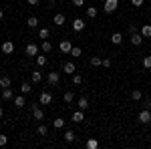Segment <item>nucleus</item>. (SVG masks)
I'll return each mask as SVG.
<instances>
[{"label": "nucleus", "instance_id": "nucleus-1", "mask_svg": "<svg viewBox=\"0 0 151 149\" xmlns=\"http://www.w3.org/2000/svg\"><path fill=\"white\" fill-rule=\"evenodd\" d=\"M137 121H139L141 125H149L151 123V111L149 109H143V111L137 115Z\"/></svg>", "mask_w": 151, "mask_h": 149}, {"label": "nucleus", "instance_id": "nucleus-2", "mask_svg": "<svg viewBox=\"0 0 151 149\" xmlns=\"http://www.w3.org/2000/svg\"><path fill=\"white\" fill-rule=\"evenodd\" d=\"M117 8H119V0H105V6H103V10L105 12H115Z\"/></svg>", "mask_w": 151, "mask_h": 149}, {"label": "nucleus", "instance_id": "nucleus-3", "mask_svg": "<svg viewBox=\"0 0 151 149\" xmlns=\"http://www.w3.org/2000/svg\"><path fill=\"white\" fill-rule=\"evenodd\" d=\"M47 83L48 85H58V83H60V75H58L57 71H50L47 75Z\"/></svg>", "mask_w": 151, "mask_h": 149}, {"label": "nucleus", "instance_id": "nucleus-4", "mask_svg": "<svg viewBox=\"0 0 151 149\" xmlns=\"http://www.w3.org/2000/svg\"><path fill=\"white\" fill-rule=\"evenodd\" d=\"M24 55H26V57H36V55H38V46H36L35 42H28L26 48H24Z\"/></svg>", "mask_w": 151, "mask_h": 149}, {"label": "nucleus", "instance_id": "nucleus-5", "mask_svg": "<svg viewBox=\"0 0 151 149\" xmlns=\"http://www.w3.org/2000/svg\"><path fill=\"white\" fill-rule=\"evenodd\" d=\"M0 48H2L4 55H12V53H14V42H12V40H4V42L0 45Z\"/></svg>", "mask_w": 151, "mask_h": 149}, {"label": "nucleus", "instance_id": "nucleus-6", "mask_svg": "<svg viewBox=\"0 0 151 149\" xmlns=\"http://www.w3.org/2000/svg\"><path fill=\"white\" fill-rule=\"evenodd\" d=\"M30 107H32V115H35V119L42 121V119H45V111H42V109H40V107H38L36 103H32Z\"/></svg>", "mask_w": 151, "mask_h": 149}, {"label": "nucleus", "instance_id": "nucleus-7", "mask_svg": "<svg viewBox=\"0 0 151 149\" xmlns=\"http://www.w3.org/2000/svg\"><path fill=\"white\" fill-rule=\"evenodd\" d=\"M12 103H14V107H16V109H22L24 105H26V99H24V93H22V95H18V97H14V99H12Z\"/></svg>", "mask_w": 151, "mask_h": 149}, {"label": "nucleus", "instance_id": "nucleus-8", "mask_svg": "<svg viewBox=\"0 0 151 149\" xmlns=\"http://www.w3.org/2000/svg\"><path fill=\"white\" fill-rule=\"evenodd\" d=\"M129 40H131V45H133V46H139L141 42H143V35H141V32H133Z\"/></svg>", "mask_w": 151, "mask_h": 149}, {"label": "nucleus", "instance_id": "nucleus-9", "mask_svg": "<svg viewBox=\"0 0 151 149\" xmlns=\"http://www.w3.org/2000/svg\"><path fill=\"white\" fill-rule=\"evenodd\" d=\"M83 28H85V20H83V18H75V20H73V30H75V32H81Z\"/></svg>", "mask_w": 151, "mask_h": 149}, {"label": "nucleus", "instance_id": "nucleus-10", "mask_svg": "<svg viewBox=\"0 0 151 149\" xmlns=\"http://www.w3.org/2000/svg\"><path fill=\"white\" fill-rule=\"evenodd\" d=\"M70 121H75V123H83V121H85V111H81V109L75 111L73 117H70Z\"/></svg>", "mask_w": 151, "mask_h": 149}, {"label": "nucleus", "instance_id": "nucleus-11", "mask_svg": "<svg viewBox=\"0 0 151 149\" xmlns=\"http://www.w3.org/2000/svg\"><path fill=\"white\" fill-rule=\"evenodd\" d=\"M58 48H60V53L69 55V53H70V48H73V45H70V40H60V45H58Z\"/></svg>", "mask_w": 151, "mask_h": 149}, {"label": "nucleus", "instance_id": "nucleus-12", "mask_svg": "<svg viewBox=\"0 0 151 149\" xmlns=\"http://www.w3.org/2000/svg\"><path fill=\"white\" fill-rule=\"evenodd\" d=\"M36 67L38 69H42V67H47V63H48V58H47V55H36Z\"/></svg>", "mask_w": 151, "mask_h": 149}, {"label": "nucleus", "instance_id": "nucleus-13", "mask_svg": "<svg viewBox=\"0 0 151 149\" xmlns=\"http://www.w3.org/2000/svg\"><path fill=\"white\" fill-rule=\"evenodd\" d=\"M38 103L40 105H50L52 103V95H50V93H42L40 99H38Z\"/></svg>", "mask_w": 151, "mask_h": 149}, {"label": "nucleus", "instance_id": "nucleus-14", "mask_svg": "<svg viewBox=\"0 0 151 149\" xmlns=\"http://www.w3.org/2000/svg\"><path fill=\"white\" fill-rule=\"evenodd\" d=\"M75 71H77L75 63H65L63 65V73H67V75H75Z\"/></svg>", "mask_w": 151, "mask_h": 149}, {"label": "nucleus", "instance_id": "nucleus-15", "mask_svg": "<svg viewBox=\"0 0 151 149\" xmlns=\"http://www.w3.org/2000/svg\"><path fill=\"white\" fill-rule=\"evenodd\" d=\"M30 81H32L35 85H38V83L42 81V73L38 71V67H36V71H32V75H30Z\"/></svg>", "mask_w": 151, "mask_h": 149}, {"label": "nucleus", "instance_id": "nucleus-16", "mask_svg": "<svg viewBox=\"0 0 151 149\" xmlns=\"http://www.w3.org/2000/svg\"><path fill=\"white\" fill-rule=\"evenodd\" d=\"M2 99H4V101H12V99H14V93H12V89H10V87L2 91Z\"/></svg>", "mask_w": 151, "mask_h": 149}, {"label": "nucleus", "instance_id": "nucleus-17", "mask_svg": "<svg viewBox=\"0 0 151 149\" xmlns=\"http://www.w3.org/2000/svg\"><path fill=\"white\" fill-rule=\"evenodd\" d=\"M141 35H143V38H151V24H143L141 26Z\"/></svg>", "mask_w": 151, "mask_h": 149}, {"label": "nucleus", "instance_id": "nucleus-18", "mask_svg": "<svg viewBox=\"0 0 151 149\" xmlns=\"http://www.w3.org/2000/svg\"><path fill=\"white\" fill-rule=\"evenodd\" d=\"M52 22L57 24V26H63V24H65V14L57 12V14H55V18H52Z\"/></svg>", "mask_w": 151, "mask_h": 149}, {"label": "nucleus", "instance_id": "nucleus-19", "mask_svg": "<svg viewBox=\"0 0 151 149\" xmlns=\"http://www.w3.org/2000/svg\"><path fill=\"white\" fill-rule=\"evenodd\" d=\"M111 42H113V45H121V42H123V35H121V32H113V35H111Z\"/></svg>", "mask_w": 151, "mask_h": 149}, {"label": "nucleus", "instance_id": "nucleus-20", "mask_svg": "<svg viewBox=\"0 0 151 149\" xmlns=\"http://www.w3.org/2000/svg\"><path fill=\"white\" fill-rule=\"evenodd\" d=\"M77 105H79L81 111H87V109H89V101H87V97H81V99L77 101Z\"/></svg>", "mask_w": 151, "mask_h": 149}, {"label": "nucleus", "instance_id": "nucleus-21", "mask_svg": "<svg viewBox=\"0 0 151 149\" xmlns=\"http://www.w3.org/2000/svg\"><path fill=\"white\" fill-rule=\"evenodd\" d=\"M10 85H12L10 77H6V75H4V77H0V87H2V89H8Z\"/></svg>", "mask_w": 151, "mask_h": 149}, {"label": "nucleus", "instance_id": "nucleus-22", "mask_svg": "<svg viewBox=\"0 0 151 149\" xmlns=\"http://www.w3.org/2000/svg\"><path fill=\"white\" fill-rule=\"evenodd\" d=\"M63 137H65V141H67V143H73V141H75V137H77V135H75V131H65V135H63Z\"/></svg>", "mask_w": 151, "mask_h": 149}, {"label": "nucleus", "instance_id": "nucleus-23", "mask_svg": "<svg viewBox=\"0 0 151 149\" xmlns=\"http://www.w3.org/2000/svg\"><path fill=\"white\" fill-rule=\"evenodd\" d=\"M63 99H65V103H75V93L67 91L65 95H63Z\"/></svg>", "mask_w": 151, "mask_h": 149}, {"label": "nucleus", "instance_id": "nucleus-24", "mask_svg": "<svg viewBox=\"0 0 151 149\" xmlns=\"http://www.w3.org/2000/svg\"><path fill=\"white\" fill-rule=\"evenodd\" d=\"M97 14H99V10L95 6H87V16L89 18H97Z\"/></svg>", "mask_w": 151, "mask_h": 149}, {"label": "nucleus", "instance_id": "nucleus-25", "mask_svg": "<svg viewBox=\"0 0 151 149\" xmlns=\"http://www.w3.org/2000/svg\"><path fill=\"white\" fill-rule=\"evenodd\" d=\"M69 55H70L73 58H79V57L83 55V50L79 48V46H73V48H70V53H69Z\"/></svg>", "mask_w": 151, "mask_h": 149}, {"label": "nucleus", "instance_id": "nucleus-26", "mask_svg": "<svg viewBox=\"0 0 151 149\" xmlns=\"http://www.w3.org/2000/svg\"><path fill=\"white\" fill-rule=\"evenodd\" d=\"M131 99H133V101L137 103V101H141V99H143V93H141L139 89H135V91L131 93Z\"/></svg>", "mask_w": 151, "mask_h": 149}, {"label": "nucleus", "instance_id": "nucleus-27", "mask_svg": "<svg viewBox=\"0 0 151 149\" xmlns=\"http://www.w3.org/2000/svg\"><path fill=\"white\" fill-rule=\"evenodd\" d=\"M40 48H42V53H50V50H52V45H50V40H42Z\"/></svg>", "mask_w": 151, "mask_h": 149}, {"label": "nucleus", "instance_id": "nucleus-28", "mask_svg": "<svg viewBox=\"0 0 151 149\" xmlns=\"http://www.w3.org/2000/svg\"><path fill=\"white\" fill-rule=\"evenodd\" d=\"M20 91H22L24 95H28V93L32 91V85H30V83H22V85H20Z\"/></svg>", "mask_w": 151, "mask_h": 149}, {"label": "nucleus", "instance_id": "nucleus-29", "mask_svg": "<svg viewBox=\"0 0 151 149\" xmlns=\"http://www.w3.org/2000/svg\"><path fill=\"white\" fill-rule=\"evenodd\" d=\"M101 65H103L101 57H91V67H101Z\"/></svg>", "mask_w": 151, "mask_h": 149}, {"label": "nucleus", "instance_id": "nucleus-30", "mask_svg": "<svg viewBox=\"0 0 151 149\" xmlns=\"http://www.w3.org/2000/svg\"><path fill=\"white\" fill-rule=\"evenodd\" d=\"M26 24H28L30 28H36V26H38V18H36V16H30V18L26 20Z\"/></svg>", "mask_w": 151, "mask_h": 149}, {"label": "nucleus", "instance_id": "nucleus-31", "mask_svg": "<svg viewBox=\"0 0 151 149\" xmlns=\"http://www.w3.org/2000/svg\"><path fill=\"white\" fill-rule=\"evenodd\" d=\"M87 147L89 149H97L99 147V141H97V139H87Z\"/></svg>", "mask_w": 151, "mask_h": 149}, {"label": "nucleus", "instance_id": "nucleus-32", "mask_svg": "<svg viewBox=\"0 0 151 149\" xmlns=\"http://www.w3.org/2000/svg\"><path fill=\"white\" fill-rule=\"evenodd\" d=\"M48 35H50V30H48V28H40V30H38V36H40V38H45V40L48 38Z\"/></svg>", "mask_w": 151, "mask_h": 149}, {"label": "nucleus", "instance_id": "nucleus-33", "mask_svg": "<svg viewBox=\"0 0 151 149\" xmlns=\"http://www.w3.org/2000/svg\"><path fill=\"white\" fill-rule=\"evenodd\" d=\"M52 125H55V129H63L65 127V119H55Z\"/></svg>", "mask_w": 151, "mask_h": 149}, {"label": "nucleus", "instance_id": "nucleus-34", "mask_svg": "<svg viewBox=\"0 0 151 149\" xmlns=\"http://www.w3.org/2000/svg\"><path fill=\"white\" fill-rule=\"evenodd\" d=\"M141 101H143V109H149L151 111V97H143Z\"/></svg>", "mask_w": 151, "mask_h": 149}, {"label": "nucleus", "instance_id": "nucleus-35", "mask_svg": "<svg viewBox=\"0 0 151 149\" xmlns=\"http://www.w3.org/2000/svg\"><path fill=\"white\" fill-rule=\"evenodd\" d=\"M47 133H48V129L45 125H38V127H36V135H47Z\"/></svg>", "mask_w": 151, "mask_h": 149}, {"label": "nucleus", "instance_id": "nucleus-36", "mask_svg": "<svg viewBox=\"0 0 151 149\" xmlns=\"http://www.w3.org/2000/svg\"><path fill=\"white\" fill-rule=\"evenodd\" d=\"M143 67H145V69H151V55L143 57Z\"/></svg>", "mask_w": 151, "mask_h": 149}, {"label": "nucleus", "instance_id": "nucleus-37", "mask_svg": "<svg viewBox=\"0 0 151 149\" xmlns=\"http://www.w3.org/2000/svg\"><path fill=\"white\" fill-rule=\"evenodd\" d=\"M73 83H75V85H81L83 77H81V75H73Z\"/></svg>", "mask_w": 151, "mask_h": 149}, {"label": "nucleus", "instance_id": "nucleus-38", "mask_svg": "<svg viewBox=\"0 0 151 149\" xmlns=\"http://www.w3.org/2000/svg\"><path fill=\"white\" fill-rule=\"evenodd\" d=\"M6 143H8V137L6 135H0V147H4Z\"/></svg>", "mask_w": 151, "mask_h": 149}, {"label": "nucleus", "instance_id": "nucleus-39", "mask_svg": "<svg viewBox=\"0 0 151 149\" xmlns=\"http://www.w3.org/2000/svg\"><path fill=\"white\" fill-rule=\"evenodd\" d=\"M73 6H85V0H70Z\"/></svg>", "mask_w": 151, "mask_h": 149}, {"label": "nucleus", "instance_id": "nucleus-40", "mask_svg": "<svg viewBox=\"0 0 151 149\" xmlns=\"http://www.w3.org/2000/svg\"><path fill=\"white\" fill-rule=\"evenodd\" d=\"M131 4H133L135 8H139V6H143V0H131Z\"/></svg>", "mask_w": 151, "mask_h": 149}, {"label": "nucleus", "instance_id": "nucleus-41", "mask_svg": "<svg viewBox=\"0 0 151 149\" xmlns=\"http://www.w3.org/2000/svg\"><path fill=\"white\" fill-rule=\"evenodd\" d=\"M101 67L109 69V67H111V58H103V65H101Z\"/></svg>", "mask_w": 151, "mask_h": 149}, {"label": "nucleus", "instance_id": "nucleus-42", "mask_svg": "<svg viewBox=\"0 0 151 149\" xmlns=\"http://www.w3.org/2000/svg\"><path fill=\"white\" fill-rule=\"evenodd\" d=\"M133 32H137V24H129V35H133Z\"/></svg>", "mask_w": 151, "mask_h": 149}, {"label": "nucleus", "instance_id": "nucleus-43", "mask_svg": "<svg viewBox=\"0 0 151 149\" xmlns=\"http://www.w3.org/2000/svg\"><path fill=\"white\" fill-rule=\"evenodd\" d=\"M28 4H30V6H36V4H38V0H28Z\"/></svg>", "mask_w": 151, "mask_h": 149}, {"label": "nucleus", "instance_id": "nucleus-44", "mask_svg": "<svg viewBox=\"0 0 151 149\" xmlns=\"http://www.w3.org/2000/svg\"><path fill=\"white\" fill-rule=\"evenodd\" d=\"M2 18H4V10L0 8V22H2Z\"/></svg>", "mask_w": 151, "mask_h": 149}, {"label": "nucleus", "instance_id": "nucleus-45", "mask_svg": "<svg viewBox=\"0 0 151 149\" xmlns=\"http://www.w3.org/2000/svg\"><path fill=\"white\" fill-rule=\"evenodd\" d=\"M2 117H4V109L0 107V119H2Z\"/></svg>", "mask_w": 151, "mask_h": 149}, {"label": "nucleus", "instance_id": "nucleus-46", "mask_svg": "<svg viewBox=\"0 0 151 149\" xmlns=\"http://www.w3.org/2000/svg\"><path fill=\"white\" fill-rule=\"evenodd\" d=\"M48 2H55V0H48Z\"/></svg>", "mask_w": 151, "mask_h": 149}, {"label": "nucleus", "instance_id": "nucleus-47", "mask_svg": "<svg viewBox=\"0 0 151 149\" xmlns=\"http://www.w3.org/2000/svg\"><path fill=\"white\" fill-rule=\"evenodd\" d=\"M0 42H2V36H0Z\"/></svg>", "mask_w": 151, "mask_h": 149}]
</instances>
